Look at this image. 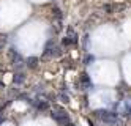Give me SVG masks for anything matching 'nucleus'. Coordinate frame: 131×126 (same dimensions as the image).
Returning a JSON list of instances; mask_svg holds the SVG:
<instances>
[{"label": "nucleus", "mask_w": 131, "mask_h": 126, "mask_svg": "<svg viewBox=\"0 0 131 126\" xmlns=\"http://www.w3.org/2000/svg\"><path fill=\"white\" fill-rule=\"evenodd\" d=\"M51 117H52L55 121H57V123L63 124V126H74V124L70 121V117H68L67 110H65L63 107H60V106H55V107L52 109V113H51Z\"/></svg>", "instance_id": "obj_1"}, {"label": "nucleus", "mask_w": 131, "mask_h": 126, "mask_svg": "<svg viewBox=\"0 0 131 126\" xmlns=\"http://www.w3.org/2000/svg\"><path fill=\"white\" fill-rule=\"evenodd\" d=\"M96 115V117L103 121V123H106V124H115L117 123V113L114 112H109V110H95L93 112Z\"/></svg>", "instance_id": "obj_2"}, {"label": "nucleus", "mask_w": 131, "mask_h": 126, "mask_svg": "<svg viewBox=\"0 0 131 126\" xmlns=\"http://www.w3.org/2000/svg\"><path fill=\"white\" fill-rule=\"evenodd\" d=\"M76 44H78V33L74 32L71 27H68L67 28V35L62 38V46L70 47V46H76Z\"/></svg>", "instance_id": "obj_3"}, {"label": "nucleus", "mask_w": 131, "mask_h": 126, "mask_svg": "<svg viewBox=\"0 0 131 126\" xmlns=\"http://www.w3.org/2000/svg\"><path fill=\"white\" fill-rule=\"evenodd\" d=\"M44 57H48V59H54V57H59L62 55V49L57 46V44H54L52 41L48 43V46H46V49H44Z\"/></svg>", "instance_id": "obj_4"}, {"label": "nucleus", "mask_w": 131, "mask_h": 126, "mask_svg": "<svg viewBox=\"0 0 131 126\" xmlns=\"http://www.w3.org/2000/svg\"><path fill=\"white\" fill-rule=\"evenodd\" d=\"M78 87H79V90H89V88H92V81H90V77H89V74H81V77H79V81H78Z\"/></svg>", "instance_id": "obj_5"}, {"label": "nucleus", "mask_w": 131, "mask_h": 126, "mask_svg": "<svg viewBox=\"0 0 131 126\" xmlns=\"http://www.w3.org/2000/svg\"><path fill=\"white\" fill-rule=\"evenodd\" d=\"M120 8H122V5H117V3H106V5H103V11H104L106 14H114V13L118 11Z\"/></svg>", "instance_id": "obj_6"}, {"label": "nucleus", "mask_w": 131, "mask_h": 126, "mask_svg": "<svg viewBox=\"0 0 131 126\" xmlns=\"http://www.w3.org/2000/svg\"><path fill=\"white\" fill-rule=\"evenodd\" d=\"M24 81H25V76H24V73H22V71H17V73H14V76H13V84H16V85H21Z\"/></svg>", "instance_id": "obj_7"}, {"label": "nucleus", "mask_w": 131, "mask_h": 126, "mask_svg": "<svg viewBox=\"0 0 131 126\" xmlns=\"http://www.w3.org/2000/svg\"><path fill=\"white\" fill-rule=\"evenodd\" d=\"M25 66L27 68H36L38 66V59L36 57H30V59L25 60Z\"/></svg>", "instance_id": "obj_8"}, {"label": "nucleus", "mask_w": 131, "mask_h": 126, "mask_svg": "<svg viewBox=\"0 0 131 126\" xmlns=\"http://www.w3.org/2000/svg\"><path fill=\"white\" fill-rule=\"evenodd\" d=\"M51 13H52V16H54L55 19H57L59 22H62V19H63V14H62V11H60V9H59L57 6H54V8L51 9Z\"/></svg>", "instance_id": "obj_9"}, {"label": "nucleus", "mask_w": 131, "mask_h": 126, "mask_svg": "<svg viewBox=\"0 0 131 126\" xmlns=\"http://www.w3.org/2000/svg\"><path fill=\"white\" fill-rule=\"evenodd\" d=\"M6 43H8V36L0 33V52H2L5 47H6Z\"/></svg>", "instance_id": "obj_10"}, {"label": "nucleus", "mask_w": 131, "mask_h": 126, "mask_svg": "<svg viewBox=\"0 0 131 126\" xmlns=\"http://www.w3.org/2000/svg\"><path fill=\"white\" fill-rule=\"evenodd\" d=\"M35 106H36V109H38V110H46V109H48V102H46V101L35 102Z\"/></svg>", "instance_id": "obj_11"}, {"label": "nucleus", "mask_w": 131, "mask_h": 126, "mask_svg": "<svg viewBox=\"0 0 131 126\" xmlns=\"http://www.w3.org/2000/svg\"><path fill=\"white\" fill-rule=\"evenodd\" d=\"M93 62H95V57H93L92 54L85 55V59H84V63H85V65H92Z\"/></svg>", "instance_id": "obj_12"}, {"label": "nucleus", "mask_w": 131, "mask_h": 126, "mask_svg": "<svg viewBox=\"0 0 131 126\" xmlns=\"http://www.w3.org/2000/svg\"><path fill=\"white\" fill-rule=\"evenodd\" d=\"M60 99H62L63 102H68L70 98H68V95H63V93H62V95H60Z\"/></svg>", "instance_id": "obj_13"}, {"label": "nucleus", "mask_w": 131, "mask_h": 126, "mask_svg": "<svg viewBox=\"0 0 131 126\" xmlns=\"http://www.w3.org/2000/svg\"><path fill=\"white\" fill-rule=\"evenodd\" d=\"M0 87H3V82H2V81H0Z\"/></svg>", "instance_id": "obj_14"}, {"label": "nucleus", "mask_w": 131, "mask_h": 126, "mask_svg": "<svg viewBox=\"0 0 131 126\" xmlns=\"http://www.w3.org/2000/svg\"><path fill=\"white\" fill-rule=\"evenodd\" d=\"M0 71H3V70H2V68H0Z\"/></svg>", "instance_id": "obj_15"}]
</instances>
